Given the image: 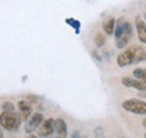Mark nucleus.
<instances>
[{"instance_id":"nucleus-7","label":"nucleus","mask_w":146,"mask_h":138,"mask_svg":"<svg viewBox=\"0 0 146 138\" xmlns=\"http://www.w3.org/2000/svg\"><path fill=\"white\" fill-rule=\"evenodd\" d=\"M121 83L127 88H133L136 90H139L142 92H146V81L145 80H138V79H133V78H123Z\"/></svg>"},{"instance_id":"nucleus-1","label":"nucleus","mask_w":146,"mask_h":138,"mask_svg":"<svg viewBox=\"0 0 146 138\" xmlns=\"http://www.w3.org/2000/svg\"><path fill=\"white\" fill-rule=\"evenodd\" d=\"M146 61V51L141 45H133L125 52L120 53L117 57V64L120 68L137 64Z\"/></svg>"},{"instance_id":"nucleus-16","label":"nucleus","mask_w":146,"mask_h":138,"mask_svg":"<svg viewBox=\"0 0 146 138\" xmlns=\"http://www.w3.org/2000/svg\"><path fill=\"white\" fill-rule=\"evenodd\" d=\"M2 107H3V111H8V112L15 111V107H14V104H11V102H9V101L5 102V104H2Z\"/></svg>"},{"instance_id":"nucleus-8","label":"nucleus","mask_w":146,"mask_h":138,"mask_svg":"<svg viewBox=\"0 0 146 138\" xmlns=\"http://www.w3.org/2000/svg\"><path fill=\"white\" fill-rule=\"evenodd\" d=\"M54 131L57 134V137L66 138V136H68V126H66V122L62 118H57L54 120Z\"/></svg>"},{"instance_id":"nucleus-5","label":"nucleus","mask_w":146,"mask_h":138,"mask_svg":"<svg viewBox=\"0 0 146 138\" xmlns=\"http://www.w3.org/2000/svg\"><path fill=\"white\" fill-rule=\"evenodd\" d=\"M37 129H38V136L39 137H48V136H51L54 133V119L53 118L44 119Z\"/></svg>"},{"instance_id":"nucleus-20","label":"nucleus","mask_w":146,"mask_h":138,"mask_svg":"<svg viewBox=\"0 0 146 138\" xmlns=\"http://www.w3.org/2000/svg\"><path fill=\"white\" fill-rule=\"evenodd\" d=\"M0 138H3V133L1 130V128H0Z\"/></svg>"},{"instance_id":"nucleus-3","label":"nucleus","mask_w":146,"mask_h":138,"mask_svg":"<svg viewBox=\"0 0 146 138\" xmlns=\"http://www.w3.org/2000/svg\"><path fill=\"white\" fill-rule=\"evenodd\" d=\"M121 107L131 113L135 115H142V116H146V101L144 100H139V99H128L125 100Z\"/></svg>"},{"instance_id":"nucleus-10","label":"nucleus","mask_w":146,"mask_h":138,"mask_svg":"<svg viewBox=\"0 0 146 138\" xmlns=\"http://www.w3.org/2000/svg\"><path fill=\"white\" fill-rule=\"evenodd\" d=\"M136 31L139 40L146 45V24L139 17L136 18Z\"/></svg>"},{"instance_id":"nucleus-14","label":"nucleus","mask_w":146,"mask_h":138,"mask_svg":"<svg viewBox=\"0 0 146 138\" xmlns=\"http://www.w3.org/2000/svg\"><path fill=\"white\" fill-rule=\"evenodd\" d=\"M133 74H134L135 78H137L139 80H145L146 81V69H141L139 68V69L134 70Z\"/></svg>"},{"instance_id":"nucleus-24","label":"nucleus","mask_w":146,"mask_h":138,"mask_svg":"<svg viewBox=\"0 0 146 138\" xmlns=\"http://www.w3.org/2000/svg\"><path fill=\"white\" fill-rule=\"evenodd\" d=\"M145 138H146V134H145Z\"/></svg>"},{"instance_id":"nucleus-21","label":"nucleus","mask_w":146,"mask_h":138,"mask_svg":"<svg viewBox=\"0 0 146 138\" xmlns=\"http://www.w3.org/2000/svg\"><path fill=\"white\" fill-rule=\"evenodd\" d=\"M143 126L146 128V119H145V120H143Z\"/></svg>"},{"instance_id":"nucleus-11","label":"nucleus","mask_w":146,"mask_h":138,"mask_svg":"<svg viewBox=\"0 0 146 138\" xmlns=\"http://www.w3.org/2000/svg\"><path fill=\"white\" fill-rule=\"evenodd\" d=\"M115 27H116V19L113 17L107 18L106 20H104L102 23V28L104 32L107 35H112L115 32Z\"/></svg>"},{"instance_id":"nucleus-19","label":"nucleus","mask_w":146,"mask_h":138,"mask_svg":"<svg viewBox=\"0 0 146 138\" xmlns=\"http://www.w3.org/2000/svg\"><path fill=\"white\" fill-rule=\"evenodd\" d=\"M26 138H37V136H35V135H33V134H31V135H28Z\"/></svg>"},{"instance_id":"nucleus-22","label":"nucleus","mask_w":146,"mask_h":138,"mask_svg":"<svg viewBox=\"0 0 146 138\" xmlns=\"http://www.w3.org/2000/svg\"><path fill=\"white\" fill-rule=\"evenodd\" d=\"M143 97H145V98H146V92H144V93H143Z\"/></svg>"},{"instance_id":"nucleus-12","label":"nucleus","mask_w":146,"mask_h":138,"mask_svg":"<svg viewBox=\"0 0 146 138\" xmlns=\"http://www.w3.org/2000/svg\"><path fill=\"white\" fill-rule=\"evenodd\" d=\"M65 23H66V24H69L71 27H73V28L75 29V33H76V34H79V33H80L81 24H80V21H79V20H75V19H73V18H68V19H65Z\"/></svg>"},{"instance_id":"nucleus-17","label":"nucleus","mask_w":146,"mask_h":138,"mask_svg":"<svg viewBox=\"0 0 146 138\" xmlns=\"http://www.w3.org/2000/svg\"><path fill=\"white\" fill-rule=\"evenodd\" d=\"M92 55H93V57H94V58H96L98 62H101V61H102V57L100 56V54L98 53V51L93 50V51H92Z\"/></svg>"},{"instance_id":"nucleus-2","label":"nucleus","mask_w":146,"mask_h":138,"mask_svg":"<svg viewBox=\"0 0 146 138\" xmlns=\"http://www.w3.org/2000/svg\"><path fill=\"white\" fill-rule=\"evenodd\" d=\"M20 122H21V119L18 113L15 111H11V112L3 111L0 115V125L6 130H9V131L17 130Z\"/></svg>"},{"instance_id":"nucleus-15","label":"nucleus","mask_w":146,"mask_h":138,"mask_svg":"<svg viewBox=\"0 0 146 138\" xmlns=\"http://www.w3.org/2000/svg\"><path fill=\"white\" fill-rule=\"evenodd\" d=\"M94 137L96 138H106L105 136V131L101 127H97L94 129Z\"/></svg>"},{"instance_id":"nucleus-13","label":"nucleus","mask_w":146,"mask_h":138,"mask_svg":"<svg viewBox=\"0 0 146 138\" xmlns=\"http://www.w3.org/2000/svg\"><path fill=\"white\" fill-rule=\"evenodd\" d=\"M94 43H96V46L97 47H102L106 43V37L105 35L101 34V33H98L94 37Z\"/></svg>"},{"instance_id":"nucleus-4","label":"nucleus","mask_w":146,"mask_h":138,"mask_svg":"<svg viewBox=\"0 0 146 138\" xmlns=\"http://www.w3.org/2000/svg\"><path fill=\"white\" fill-rule=\"evenodd\" d=\"M43 120H44V117H43L42 113H39V112H34V113H32V116H31V117L27 119V121H26L25 131L31 135L35 129H37V128L39 127V125L43 122Z\"/></svg>"},{"instance_id":"nucleus-18","label":"nucleus","mask_w":146,"mask_h":138,"mask_svg":"<svg viewBox=\"0 0 146 138\" xmlns=\"http://www.w3.org/2000/svg\"><path fill=\"white\" fill-rule=\"evenodd\" d=\"M71 138H87L84 136H81L80 131H73V134L71 135Z\"/></svg>"},{"instance_id":"nucleus-23","label":"nucleus","mask_w":146,"mask_h":138,"mask_svg":"<svg viewBox=\"0 0 146 138\" xmlns=\"http://www.w3.org/2000/svg\"><path fill=\"white\" fill-rule=\"evenodd\" d=\"M55 138H60V137H55Z\"/></svg>"},{"instance_id":"nucleus-6","label":"nucleus","mask_w":146,"mask_h":138,"mask_svg":"<svg viewBox=\"0 0 146 138\" xmlns=\"http://www.w3.org/2000/svg\"><path fill=\"white\" fill-rule=\"evenodd\" d=\"M131 35H133V25L130 23L126 21L124 33H123V35L118 39H116V46H117V48H124L127 45L129 39L131 38Z\"/></svg>"},{"instance_id":"nucleus-9","label":"nucleus","mask_w":146,"mask_h":138,"mask_svg":"<svg viewBox=\"0 0 146 138\" xmlns=\"http://www.w3.org/2000/svg\"><path fill=\"white\" fill-rule=\"evenodd\" d=\"M18 109H19V117L21 120H26L32 116V107L31 104L26 101H19L18 102Z\"/></svg>"}]
</instances>
